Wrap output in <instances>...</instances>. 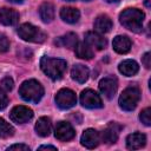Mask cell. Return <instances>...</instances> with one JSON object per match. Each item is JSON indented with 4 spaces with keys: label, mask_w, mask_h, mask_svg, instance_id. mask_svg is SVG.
Segmentation results:
<instances>
[{
    "label": "cell",
    "mask_w": 151,
    "mask_h": 151,
    "mask_svg": "<svg viewBox=\"0 0 151 151\" xmlns=\"http://www.w3.org/2000/svg\"><path fill=\"white\" fill-rule=\"evenodd\" d=\"M144 18H145V14L140 9H138V8H126L120 13L119 21L125 28L138 33L143 28Z\"/></svg>",
    "instance_id": "6da1fadb"
},
{
    "label": "cell",
    "mask_w": 151,
    "mask_h": 151,
    "mask_svg": "<svg viewBox=\"0 0 151 151\" xmlns=\"http://www.w3.org/2000/svg\"><path fill=\"white\" fill-rule=\"evenodd\" d=\"M40 67L46 76H48L53 80H57V79H60L65 73L67 64L63 59L42 57L40 60Z\"/></svg>",
    "instance_id": "7a4b0ae2"
},
{
    "label": "cell",
    "mask_w": 151,
    "mask_h": 151,
    "mask_svg": "<svg viewBox=\"0 0 151 151\" xmlns=\"http://www.w3.org/2000/svg\"><path fill=\"white\" fill-rule=\"evenodd\" d=\"M19 94L26 101L38 103L44 96V88L39 81L34 79H29L21 84L19 88Z\"/></svg>",
    "instance_id": "3957f363"
},
{
    "label": "cell",
    "mask_w": 151,
    "mask_h": 151,
    "mask_svg": "<svg viewBox=\"0 0 151 151\" xmlns=\"http://www.w3.org/2000/svg\"><path fill=\"white\" fill-rule=\"evenodd\" d=\"M140 99V91L137 86L126 87L119 97V106L124 111H132L136 109Z\"/></svg>",
    "instance_id": "277c9868"
},
{
    "label": "cell",
    "mask_w": 151,
    "mask_h": 151,
    "mask_svg": "<svg viewBox=\"0 0 151 151\" xmlns=\"http://www.w3.org/2000/svg\"><path fill=\"white\" fill-rule=\"evenodd\" d=\"M18 34L22 40L29 42H42L46 40V34L37 26L28 22L20 25L18 28Z\"/></svg>",
    "instance_id": "5b68a950"
},
{
    "label": "cell",
    "mask_w": 151,
    "mask_h": 151,
    "mask_svg": "<svg viewBox=\"0 0 151 151\" xmlns=\"http://www.w3.org/2000/svg\"><path fill=\"white\" fill-rule=\"evenodd\" d=\"M55 103H57L58 107H60L63 110L71 109L77 103L76 93L70 88H61L55 96Z\"/></svg>",
    "instance_id": "8992f818"
},
{
    "label": "cell",
    "mask_w": 151,
    "mask_h": 151,
    "mask_svg": "<svg viewBox=\"0 0 151 151\" xmlns=\"http://www.w3.org/2000/svg\"><path fill=\"white\" fill-rule=\"evenodd\" d=\"M80 103L86 109H100L103 106V101H101L99 94L91 88L84 90L81 92Z\"/></svg>",
    "instance_id": "52a82bcc"
},
{
    "label": "cell",
    "mask_w": 151,
    "mask_h": 151,
    "mask_svg": "<svg viewBox=\"0 0 151 151\" xmlns=\"http://www.w3.org/2000/svg\"><path fill=\"white\" fill-rule=\"evenodd\" d=\"M9 117L11 119L17 123V124H24L28 120L32 119L33 117V111L27 107V106H24V105H18V106H14L9 113Z\"/></svg>",
    "instance_id": "ba28073f"
},
{
    "label": "cell",
    "mask_w": 151,
    "mask_h": 151,
    "mask_svg": "<svg viewBox=\"0 0 151 151\" xmlns=\"http://www.w3.org/2000/svg\"><path fill=\"white\" fill-rule=\"evenodd\" d=\"M123 129V126L118 123H110L106 125V127L104 129V131L101 132L100 139L106 143V144H113L117 142L118 137H119V132Z\"/></svg>",
    "instance_id": "9c48e42d"
},
{
    "label": "cell",
    "mask_w": 151,
    "mask_h": 151,
    "mask_svg": "<svg viewBox=\"0 0 151 151\" xmlns=\"http://www.w3.org/2000/svg\"><path fill=\"white\" fill-rule=\"evenodd\" d=\"M117 88H118V81L114 77H105L99 83V90L107 99H112L114 97Z\"/></svg>",
    "instance_id": "30bf717a"
},
{
    "label": "cell",
    "mask_w": 151,
    "mask_h": 151,
    "mask_svg": "<svg viewBox=\"0 0 151 151\" xmlns=\"http://www.w3.org/2000/svg\"><path fill=\"white\" fill-rule=\"evenodd\" d=\"M55 138L60 142H67L70 139H72L76 134L72 125L67 122H59L55 126V131H54Z\"/></svg>",
    "instance_id": "8fae6325"
},
{
    "label": "cell",
    "mask_w": 151,
    "mask_h": 151,
    "mask_svg": "<svg viewBox=\"0 0 151 151\" xmlns=\"http://www.w3.org/2000/svg\"><path fill=\"white\" fill-rule=\"evenodd\" d=\"M81 145L87 149H94L100 143V134L94 129H87L84 131L80 138Z\"/></svg>",
    "instance_id": "7c38bea8"
},
{
    "label": "cell",
    "mask_w": 151,
    "mask_h": 151,
    "mask_svg": "<svg viewBox=\"0 0 151 151\" xmlns=\"http://www.w3.org/2000/svg\"><path fill=\"white\" fill-rule=\"evenodd\" d=\"M19 21V13L13 8H0V22L6 26H13Z\"/></svg>",
    "instance_id": "4fadbf2b"
},
{
    "label": "cell",
    "mask_w": 151,
    "mask_h": 151,
    "mask_svg": "<svg viewBox=\"0 0 151 151\" xmlns=\"http://www.w3.org/2000/svg\"><path fill=\"white\" fill-rule=\"evenodd\" d=\"M85 42L96 50H103L106 46V39L98 32H87L85 34Z\"/></svg>",
    "instance_id": "5bb4252c"
},
{
    "label": "cell",
    "mask_w": 151,
    "mask_h": 151,
    "mask_svg": "<svg viewBox=\"0 0 151 151\" xmlns=\"http://www.w3.org/2000/svg\"><path fill=\"white\" fill-rule=\"evenodd\" d=\"M146 143V137L145 134L140 133V132H134L127 136L126 138V146L130 150H138L140 147H143Z\"/></svg>",
    "instance_id": "9a60e30c"
},
{
    "label": "cell",
    "mask_w": 151,
    "mask_h": 151,
    "mask_svg": "<svg viewBox=\"0 0 151 151\" xmlns=\"http://www.w3.org/2000/svg\"><path fill=\"white\" fill-rule=\"evenodd\" d=\"M112 46H113V50L117 53L124 54V53H127L130 51V48H131V40L126 35H117L113 39Z\"/></svg>",
    "instance_id": "2e32d148"
},
{
    "label": "cell",
    "mask_w": 151,
    "mask_h": 151,
    "mask_svg": "<svg viewBox=\"0 0 151 151\" xmlns=\"http://www.w3.org/2000/svg\"><path fill=\"white\" fill-rule=\"evenodd\" d=\"M88 76H90V71L86 66L81 65V64H77L72 67L71 70V77L73 80H76L77 83L79 84H83L85 83L87 79H88Z\"/></svg>",
    "instance_id": "e0dca14e"
},
{
    "label": "cell",
    "mask_w": 151,
    "mask_h": 151,
    "mask_svg": "<svg viewBox=\"0 0 151 151\" xmlns=\"http://www.w3.org/2000/svg\"><path fill=\"white\" fill-rule=\"evenodd\" d=\"M111 28H112V20L110 19L109 15L101 14V15L96 18V20H94V29H96V32H98L100 34H104V33L110 32Z\"/></svg>",
    "instance_id": "ac0fdd59"
},
{
    "label": "cell",
    "mask_w": 151,
    "mask_h": 151,
    "mask_svg": "<svg viewBox=\"0 0 151 151\" xmlns=\"http://www.w3.org/2000/svg\"><path fill=\"white\" fill-rule=\"evenodd\" d=\"M138 64L134 61V60H131V59H127V60H124L119 64L118 66V70L122 74L126 76V77H131V76H134L137 72H138Z\"/></svg>",
    "instance_id": "d6986e66"
},
{
    "label": "cell",
    "mask_w": 151,
    "mask_h": 151,
    "mask_svg": "<svg viewBox=\"0 0 151 151\" xmlns=\"http://www.w3.org/2000/svg\"><path fill=\"white\" fill-rule=\"evenodd\" d=\"M60 17L68 24H76L80 18V13L74 7H63L60 9Z\"/></svg>",
    "instance_id": "ffe728a7"
},
{
    "label": "cell",
    "mask_w": 151,
    "mask_h": 151,
    "mask_svg": "<svg viewBox=\"0 0 151 151\" xmlns=\"http://www.w3.org/2000/svg\"><path fill=\"white\" fill-rule=\"evenodd\" d=\"M52 130V123L51 119L47 117H41L38 119L37 124H35V131L40 137H47L50 136Z\"/></svg>",
    "instance_id": "44dd1931"
},
{
    "label": "cell",
    "mask_w": 151,
    "mask_h": 151,
    "mask_svg": "<svg viewBox=\"0 0 151 151\" xmlns=\"http://www.w3.org/2000/svg\"><path fill=\"white\" fill-rule=\"evenodd\" d=\"M39 15L44 22H51L54 19V6L51 2H44L39 7Z\"/></svg>",
    "instance_id": "7402d4cb"
},
{
    "label": "cell",
    "mask_w": 151,
    "mask_h": 151,
    "mask_svg": "<svg viewBox=\"0 0 151 151\" xmlns=\"http://www.w3.org/2000/svg\"><path fill=\"white\" fill-rule=\"evenodd\" d=\"M77 42H78L77 34H74V33H66L65 35L59 37L55 40V45L61 46V47H66V48H73V47H76Z\"/></svg>",
    "instance_id": "603a6c76"
},
{
    "label": "cell",
    "mask_w": 151,
    "mask_h": 151,
    "mask_svg": "<svg viewBox=\"0 0 151 151\" xmlns=\"http://www.w3.org/2000/svg\"><path fill=\"white\" fill-rule=\"evenodd\" d=\"M76 54L78 58H81V59H91L93 57V51H92V47L88 46L86 42H77L76 45Z\"/></svg>",
    "instance_id": "cb8c5ba5"
},
{
    "label": "cell",
    "mask_w": 151,
    "mask_h": 151,
    "mask_svg": "<svg viewBox=\"0 0 151 151\" xmlns=\"http://www.w3.org/2000/svg\"><path fill=\"white\" fill-rule=\"evenodd\" d=\"M14 134V129L13 126L7 123L5 119L0 118V137L1 138H9Z\"/></svg>",
    "instance_id": "d4e9b609"
},
{
    "label": "cell",
    "mask_w": 151,
    "mask_h": 151,
    "mask_svg": "<svg viewBox=\"0 0 151 151\" xmlns=\"http://www.w3.org/2000/svg\"><path fill=\"white\" fill-rule=\"evenodd\" d=\"M139 119H140V122H142L144 125L150 126V125H151V109H150V107L144 109V110L140 112V114H139Z\"/></svg>",
    "instance_id": "484cf974"
},
{
    "label": "cell",
    "mask_w": 151,
    "mask_h": 151,
    "mask_svg": "<svg viewBox=\"0 0 151 151\" xmlns=\"http://www.w3.org/2000/svg\"><path fill=\"white\" fill-rule=\"evenodd\" d=\"M13 79L11 77H5L1 83H0V87L4 90V91H11L13 88Z\"/></svg>",
    "instance_id": "4316f807"
},
{
    "label": "cell",
    "mask_w": 151,
    "mask_h": 151,
    "mask_svg": "<svg viewBox=\"0 0 151 151\" xmlns=\"http://www.w3.org/2000/svg\"><path fill=\"white\" fill-rule=\"evenodd\" d=\"M9 47V41L7 37L2 33H0V52H6Z\"/></svg>",
    "instance_id": "83f0119b"
},
{
    "label": "cell",
    "mask_w": 151,
    "mask_h": 151,
    "mask_svg": "<svg viewBox=\"0 0 151 151\" xmlns=\"http://www.w3.org/2000/svg\"><path fill=\"white\" fill-rule=\"evenodd\" d=\"M8 104V98L6 96V93L4 92V90L0 87V111L4 110Z\"/></svg>",
    "instance_id": "f1b7e54d"
},
{
    "label": "cell",
    "mask_w": 151,
    "mask_h": 151,
    "mask_svg": "<svg viewBox=\"0 0 151 151\" xmlns=\"http://www.w3.org/2000/svg\"><path fill=\"white\" fill-rule=\"evenodd\" d=\"M142 63H143V65H144L146 68H150V67H151V53H150V52H146V53L143 55Z\"/></svg>",
    "instance_id": "f546056e"
},
{
    "label": "cell",
    "mask_w": 151,
    "mask_h": 151,
    "mask_svg": "<svg viewBox=\"0 0 151 151\" xmlns=\"http://www.w3.org/2000/svg\"><path fill=\"white\" fill-rule=\"evenodd\" d=\"M7 150H8V151H9V150H22V151H29V147H28L27 145H25V144H14V145H11Z\"/></svg>",
    "instance_id": "4dcf8cb0"
},
{
    "label": "cell",
    "mask_w": 151,
    "mask_h": 151,
    "mask_svg": "<svg viewBox=\"0 0 151 151\" xmlns=\"http://www.w3.org/2000/svg\"><path fill=\"white\" fill-rule=\"evenodd\" d=\"M39 150H57L55 146H51V145H41L39 147Z\"/></svg>",
    "instance_id": "1f68e13d"
},
{
    "label": "cell",
    "mask_w": 151,
    "mask_h": 151,
    "mask_svg": "<svg viewBox=\"0 0 151 151\" xmlns=\"http://www.w3.org/2000/svg\"><path fill=\"white\" fill-rule=\"evenodd\" d=\"M8 1H11L13 4H21V2H24V0H8Z\"/></svg>",
    "instance_id": "d6a6232c"
},
{
    "label": "cell",
    "mask_w": 151,
    "mask_h": 151,
    "mask_svg": "<svg viewBox=\"0 0 151 151\" xmlns=\"http://www.w3.org/2000/svg\"><path fill=\"white\" fill-rule=\"evenodd\" d=\"M145 6H146L147 8H150V7H151V4H150V0H145Z\"/></svg>",
    "instance_id": "836d02e7"
},
{
    "label": "cell",
    "mask_w": 151,
    "mask_h": 151,
    "mask_svg": "<svg viewBox=\"0 0 151 151\" xmlns=\"http://www.w3.org/2000/svg\"><path fill=\"white\" fill-rule=\"evenodd\" d=\"M106 2H118L119 0H105Z\"/></svg>",
    "instance_id": "e575fe53"
},
{
    "label": "cell",
    "mask_w": 151,
    "mask_h": 151,
    "mask_svg": "<svg viewBox=\"0 0 151 151\" xmlns=\"http://www.w3.org/2000/svg\"><path fill=\"white\" fill-rule=\"evenodd\" d=\"M65 1H76V0H65Z\"/></svg>",
    "instance_id": "d590c367"
},
{
    "label": "cell",
    "mask_w": 151,
    "mask_h": 151,
    "mask_svg": "<svg viewBox=\"0 0 151 151\" xmlns=\"http://www.w3.org/2000/svg\"><path fill=\"white\" fill-rule=\"evenodd\" d=\"M85 1H90V0H85Z\"/></svg>",
    "instance_id": "8d00e7d4"
}]
</instances>
